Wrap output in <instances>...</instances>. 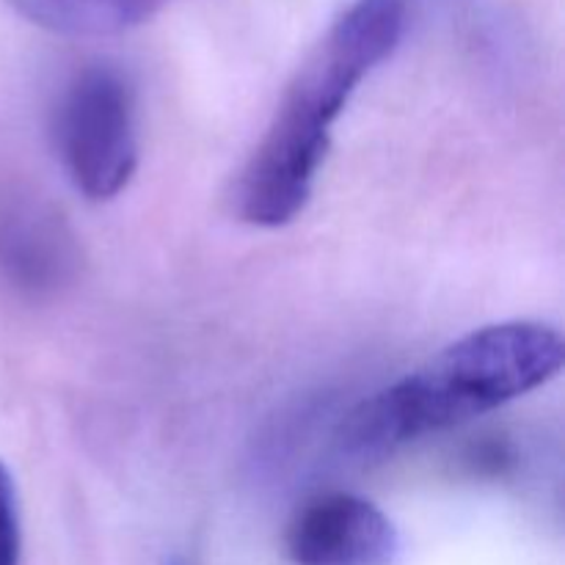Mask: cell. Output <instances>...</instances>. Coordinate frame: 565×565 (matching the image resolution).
Segmentation results:
<instances>
[{"label": "cell", "mask_w": 565, "mask_h": 565, "mask_svg": "<svg viewBox=\"0 0 565 565\" xmlns=\"http://www.w3.org/2000/svg\"><path fill=\"white\" fill-rule=\"evenodd\" d=\"M414 0H351L315 42L281 94L232 188L246 224L279 230L309 204L331 147V127L356 88L392 58L412 22Z\"/></svg>", "instance_id": "1"}, {"label": "cell", "mask_w": 565, "mask_h": 565, "mask_svg": "<svg viewBox=\"0 0 565 565\" xmlns=\"http://www.w3.org/2000/svg\"><path fill=\"white\" fill-rule=\"evenodd\" d=\"M563 356L561 331L539 320L475 329L359 403L342 423L337 445L351 461H381L550 384L563 370Z\"/></svg>", "instance_id": "2"}, {"label": "cell", "mask_w": 565, "mask_h": 565, "mask_svg": "<svg viewBox=\"0 0 565 565\" xmlns=\"http://www.w3.org/2000/svg\"><path fill=\"white\" fill-rule=\"evenodd\" d=\"M61 169L88 202H110L138 169L136 97L114 66H86L61 92L53 114Z\"/></svg>", "instance_id": "3"}, {"label": "cell", "mask_w": 565, "mask_h": 565, "mask_svg": "<svg viewBox=\"0 0 565 565\" xmlns=\"http://www.w3.org/2000/svg\"><path fill=\"white\" fill-rule=\"evenodd\" d=\"M285 552L292 565H395L401 535L370 500L329 491L298 508L287 524Z\"/></svg>", "instance_id": "4"}, {"label": "cell", "mask_w": 565, "mask_h": 565, "mask_svg": "<svg viewBox=\"0 0 565 565\" xmlns=\"http://www.w3.org/2000/svg\"><path fill=\"white\" fill-rule=\"evenodd\" d=\"M75 265L72 237L39 210H17L0 221V276L28 292L53 290Z\"/></svg>", "instance_id": "5"}, {"label": "cell", "mask_w": 565, "mask_h": 565, "mask_svg": "<svg viewBox=\"0 0 565 565\" xmlns=\"http://www.w3.org/2000/svg\"><path fill=\"white\" fill-rule=\"evenodd\" d=\"M6 3L44 31L94 39L132 31L152 20L171 0H6Z\"/></svg>", "instance_id": "6"}, {"label": "cell", "mask_w": 565, "mask_h": 565, "mask_svg": "<svg viewBox=\"0 0 565 565\" xmlns=\"http://www.w3.org/2000/svg\"><path fill=\"white\" fill-rule=\"evenodd\" d=\"M20 505L9 467L0 461V565H20Z\"/></svg>", "instance_id": "7"}, {"label": "cell", "mask_w": 565, "mask_h": 565, "mask_svg": "<svg viewBox=\"0 0 565 565\" xmlns=\"http://www.w3.org/2000/svg\"><path fill=\"white\" fill-rule=\"evenodd\" d=\"M163 565H188V561H185V557H169V561H166Z\"/></svg>", "instance_id": "8"}]
</instances>
